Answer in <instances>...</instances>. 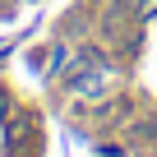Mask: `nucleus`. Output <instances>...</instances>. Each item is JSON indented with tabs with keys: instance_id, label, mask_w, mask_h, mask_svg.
Returning <instances> with one entry per match:
<instances>
[{
	"instance_id": "nucleus-1",
	"label": "nucleus",
	"mask_w": 157,
	"mask_h": 157,
	"mask_svg": "<svg viewBox=\"0 0 157 157\" xmlns=\"http://www.w3.org/2000/svg\"><path fill=\"white\" fill-rule=\"evenodd\" d=\"M111 88H116V69H111L106 60L83 56V60H78V69L69 74V93H74V97H88V102H97V97H106Z\"/></svg>"
},
{
	"instance_id": "nucleus-2",
	"label": "nucleus",
	"mask_w": 157,
	"mask_h": 157,
	"mask_svg": "<svg viewBox=\"0 0 157 157\" xmlns=\"http://www.w3.org/2000/svg\"><path fill=\"white\" fill-rule=\"evenodd\" d=\"M134 139H157V120H148V125H134Z\"/></svg>"
}]
</instances>
